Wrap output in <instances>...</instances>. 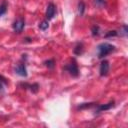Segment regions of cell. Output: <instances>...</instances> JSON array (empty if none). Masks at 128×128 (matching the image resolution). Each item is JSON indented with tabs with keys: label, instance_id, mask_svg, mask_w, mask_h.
<instances>
[{
	"label": "cell",
	"instance_id": "obj_1",
	"mask_svg": "<svg viewBox=\"0 0 128 128\" xmlns=\"http://www.w3.org/2000/svg\"><path fill=\"white\" fill-rule=\"evenodd\" d=\"M115 50V46L109 43H102L98 46V57L104 58Z\"/></svg>",
	"mask_w": 128,
	"mask_h": 128
},
{
	"label": "cell",
	"instance_id": "obj_2",
	"mask_svg": "<svg viewBox=\"0 0 128 128\" xmlns=\"http://www.w3.org/2000/svg\"><path fill=\"white\" fill-rule=\"evenodd\" d=\"M64 69H65L66 71H68V72H69L72 76H74V77H77V76L79 75V69H78V66H77L75 60H72V62H70L69 64H67V65L64 67Z\"/></svg>",
	"mask_w": 128,
	"mask_h": 128
},
{
	"label": "cell",
	"instance_id": "obj_3",
	"mask_svg": "<svg viewBox=\"0 0 128 128\" xmlns=\"http://www.w3.org/2000/svg\"><path fill=\"white\" fill-rule=\"evenodd\" d=\"M12 26H13V30L16 33H21L23 28H24V26H25V21H24L23 18H19L16 21H14Z\"/></svg>",
	"mask_w": 128,
	"mask_h": 128
},
{
	"label": "cell",
	"instance_id": "obj_4",
	"mask_svg": "<svg viewBox=\"0 0 128 128\" xmlns=\"http://www.w3.org/2000/svg\"><path fill=\"white\" fill-rule=\"evenodd\" d=\"M109 62L107 60H103L100 64V69H99V72H100V75L101 76H107L108 75V72H109Z\"/></svg>",
	"mask_w": 128,
	"mask_h": 128
},
{
	"label": "cell",
	"instance_id": "obj_5",
	"mask_svg": "<svg viewBox=\"0 0 128 128\" xmlns=\"http://www.w3.org/2000/svg\"><path fill=\"white\" fill-rule=\"evenodd\" d=\"M55 12H56V8L54 6L53 3H50L48 6H47V10H46V18L48 20H51L54 15H55Z\"/></svg>",
	"mask_w": 128,
	"mask_h": 128
},
{
	"label": "cell",
	"instance_id": "obj_6",
	"mask_svg": "<svg viewBox=\"0 0 128 128\" xmlns=\"http://www.w3.org/2000/svg\"><path fill=\"white\" fill-rule=\"evenodd\" d=\"M15 72H16L18 75H20V76H23V77L27 76V70H26L25 64H24V63H19V64L15 67Z\"/></svg>",
	"mask_w": 128,
	"mask_h": 128
},
{
	"label": "cell",
	"instance_id": "obj_7",
	"mask_svg": "<svg viewBox=\"0 0 128 128\" xmlns=\"http://www.w3.org/2000/svg\"><path fill=\"white\" fill-rule=\"evenodd\" d=\"M82 52H83V44L82 43H78L76 45V47L74 48V53L76 55H80V54H82Z\"/></svg>",
	"mask_w": 128,
	"mask_h": 128
},
{
	"label": "cell",
	"instance_id": "obj_8",
	"mask_svg": "<svg viewBox=\"0 0 128 128\" xmlns=\"http://www.w3.org/2000/svg\"><path fill=\"white\" fill-rule=\"evenodd\" d=\"M114 106V103L113 102H110V103H107V104H104V105H100L99 106V109L98 111H104V110H108L110 109L111 107Z\"/></svg>",
	"mask_w": 128,
	"mask_h": 128
},
{
	"label": "cell",
	"instance_id": "obj_9",
	"mask_svg": "<svg viewBox=\"0 0 128 128\" xmlns=\"http://www.w3.org/2000/svg\"><path fill=\"white\" fill-rule=\"evenodd\" d=\"M84 11H85V4H84L83 1H80L78 3V14L79 15H83Z\"/></svg>",
	"mask_w": 128,
	"mask_h": 128
},
{
	"label": "cell",
	"instance_id": "obj_10",
	"mask_svg": "<svg viewBox=\"0 0 128 128\" xmlns=\"http://www.w3.org/2000/svg\"><path fill=\"white\" fill-rule=\"evenodd\" d=\"M6 11H7V4H6V2H3L0 5V16L4 15L6 13Z\"/></svg>",
	"mask_w": 128,
	"mask_h": 128
},
{
	"label": "cell",
	"instance_id": "obj_11",
	"mask_svg": "<svg viewBox=\"0 0 128 128\" xmlns=\"http://www.w3.org/2000/svg\"><path fill=\"white\" fill-rule=\"evenodd\" d=\"M48 26H49V23H48L47 20H44V21H42V22L39 24V28H40L41 30H46V29L48 28Z\"/></svg>",
	"mask_w": 128,
	"mask_h": 128
},
{
	"label": "cell",
	"instance_id": "obj_12",
	"mask_svg": "<svg viewBox=\"0 0 128 128\" xmlns=\"http://www.w3.org/2000/svg\"><path fill=\"white\" fill-rule=\"evenodd\" d=\"M28 87L31 89V91H32L33 93H36V92H38V90H39V85H38L37 83L32 84V85H28Z\"/></svg>",
	"mask_w": 128,
	"mask_h": 128
},
{
	"label": "cell",
	"instance_id": "obj_13",
	"mask_svg": "<svg viewBox=\"0 0 128 128\" xmlns=\"http://www.w3.org/2000/svg\"><path fill=\"white\" fill-rule=\"evenodd\" d=\"M45 65L48 68H53L55 66V62H54V60H48V61L45 62Z\"/></svg>",
	"mask_w": 128,
	"mask_h": 128
},
{
	"label": "cell",
	"instance_id": "obj_14",
	"mask_svg": "<svg viewBox=\"0 0 128 128\" xmlns=\"http://www.w3.org/2000/svg\"><path fill=\"white\" fill-rule=\"evenodd\" d=\"M99 34V27L98 26H93L92 27V35L93 36H96V35H98Z\"/></svg>",
	"mask_w": 128,
	"mask_h": 128
},
{
	"label": "cell",
	"instance_id": "obj_15",
	"mask_svg": "<svg viewBox=\"0 0 128 128\" xmlns=\"http://www.w3.org/2000/svg\"><path fill=\"white\" fill-rule=\"evenodd\" d=\"M94 103H83L82 105L79 106V109H83V108H89L91 106H93Z\"/></svg>",
	"mask_w": 128,
	"mask_h": 128
},
{
	"label": "cell",
	"instance_id": "obj_16",
	"mask_svg": "<svg viewBox=\"0 0 128 128\" xmlns=\"http://www.w3.org/2000/svg\"><path fill=\"white\" fill-rule=\"evenodd\" d=\"M7 83H8L7 79H6L5 77H3L2 75H0V84H2V85H6Z\"/></svg>",
	"mask_w": 128,
	"mask_h": 128
},
{
	"label": "cell",
	"instance_id": "obj_17",
	"mask_svg": "<svg viewBox=\"0 0 128 128\" xmlns=\"http://www.w3.org/2000/svg\"><path fill=\"white\" fill-rule=\"evenodd\" d=\"M95 4L99 7H101V6L105 5V1L104 0H95Z\"/></svg>",
	"mask_w": 128,
	"mask_h": 128
},
{
	"label": "cell",
	"instance_id": "obj_18",
	"mask_svg": "<svg viewBox=\"0 0 128 128\" xmlns=\"http://www.w3.org/2000/svg\"><path fill=\"white\" fill-rule=\"evenodd\" d=\"M116 35H117L116 31H109V33L106 34V37H109V36H116Z\"/></svg>",
	"mask_w": 128,
	"mask_h": 128
}]
</instances>
